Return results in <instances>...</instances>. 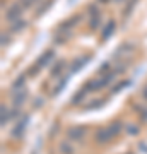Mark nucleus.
Masks as SVG:
<instances>
[{
  "mask_svg": "<svg viewBox=\"0 0 147 154\" xmlns=\"http://www.w3.org/2000/svg\"><path fill=\"white\" fill-rule=\"evenodd\" d=\"M123 128H125V125H123V122L121 120H113L106 127H101V128L96 130V134H94V140H96V144H108V142H111L113 139L118 137Z\"/></svg>",
  "mask_w": 147,
  "mask_h": 154,
  "instance_id": "f257e3e1",
  "label": "nucleus"
},
{
  "mask_svg": "<svg viewBox=\"0 0 147 154\" xmlns=\"http://www.w3.org/2000/svg\"><path fill=\"white\" fill-rule=\"evenodd\" d=\"M53 57H55V51H53V50H44L43 53L38 57V60H36L33 65H31V69L27 70V75H38V74L43 70L44 67L50 65V62L53 60Z\"/></svg>",
  "mask_w": 147,
  "mask_h": 154,
  "instance_id": "f03ea898",
  "label": "nucleus"
},
{
  "mask_svg": "<svg viewBox=\"0 0 147 154\" xmlns=\"http://www.w3.org/2000/svg\"><path fill=\"white\" fill-rule=\"evenodd\" d=\"M87 135H89V128L84 125H74L67 128V139L74 144H82L87 139Z\"/></svg>",
  "mask_w": 147,
  "mask_h": 154,
  "instance_id": "7ed1b4c3",
  "label": "nucleus"
},
{
  "mask_svg": "<svg viewBox=\"0 0 147 154\" xmlns=\"http://www.w3.org/2000/svg\"><path fill=\"white\" fill-rule=\"evenodd\" d=\"M133 48H135V45L130 43V41H125V43H121L118 48L115 50V53H113V58L116 62H123L125 58H128L130 57V53L133 51Z\"/></svg>",
  "mask_w": 147,
  "mask_h": 154,
  "instance_id": "20e7f679",
  "label": "nucleus"
},
{
  "mask_svg": "<svg viewBox=\"0 0 147 154\" xmlns=\"http://www.w3.org/2000/svg\"><path fill=\"white\" fill-rule=\"evenodd\" d=\"M87 12H89V29L91 31H98L99 26H101V12H99V9L96 5H89L87 7Z\"/></svg>",
  "mask_w": 147,
  "mask_h": 154,
  "instance_id": "39448f33",
  "label": "nucleus"
},
{
  "mask_svg": "<svg viewBox=\"0 0 147 154\" xmlns=\"http://www.w3.org/2000/svg\"><path fill=\"white\" fill-rule=\"evenodd\" d=\"M81 21H82V14H74V16H70L69 19H65L63 22H60L57 33H72L74 26H77Z\"/></svg>",
  "mask_w": 147,
  "mask_h": 154,
  "instance_id": "423d86ee",
  "label": "nucleus"
},
{
  "mask_svg": "<svg viewBox=\"0 0 147 154\" xmlns=\"http://www.w3.org/2000/svg\"><path fill=\"white\" fill-rule=\"evenodd\" d=\"M22 11H24V7L19 4V2H16V4H12L9 9H7V12H5V19H7V22H16V21H19L21 19V16H22Z\"/></svg>",
  "mask_w": 147,
  "mask_h": 154,
  "instance_id": "0eeeda50",
  "label": "nucleus"
},
{
  "mask_svg": "<svg viewBox=\"0 0 147 154\" xmlns=\"http://www.w3.org/2000/svg\"><path fill=\"white\" fill-rule=\"evenodd\" d=\"M58 152L60 154H75L77 152V144H74L72 140L65 139L58 144Z\"/></svg>",
  "mask_w": 147,
  "mask_h": 154,
  "instance_id": "6e6552de",
  "label": "nucleus"
},
{
  "mask_svg": "<svg viewBox=\"0 0 147 154\" xmlns=\"http://www.w3.org/2000/svg\"><path fill=\"white\" fill-rule=\"evenodd\" d=\"M27 122H29V115H24L22 116V120H19V123L14 127V130H12V139H21L22 137L24 128L27 127Z\"/></svg>",
  "mask_w": 147,
  "mask_h": 154,
  "instance_id": "1a4fd4ad",
  "label": "nucleus"
},
{
  "mask_svg": "<svg viewBox=\"0 0 147 154\" xmlns=\"http://www.w3.org/2000/svg\"><path fill=\"white\" fill-rule=\"evenodd\" d=\"M16 115H17V110H16V108H9V106L2 105V118H0V123H2V127L7 125V123H9V122H11Z\"/></svg>",
  "mask_w": 147,
  "mask_h": 154,
  "instance_id": "9d476101",
  "label": "nucleus"
},
{
  "mask_svg": "<svg viewBox=\"0 0 147 154\" xmlns=\"http://www.w3.org/2000/svg\"><path fill=\"white\" fill-rule=\"evenodd\" d=\"M115 31H116V22H115L113 19H109V21L103 26V29H101V41H106Z\"/></svg>",
  "mask_w": 147,
  "mask_h": 154,
  "instance_id": "9b49d317",
  "label": "nucleus"
},
{
  "mask_svg": "<svg viewBox=\"0 0 147 154\" xmlns=\"http://www.w3.org/2000/svg\"><path fill=\"white\" fill-rule=\"evenodd\" d=\"M65 69H67V62L65 60H58L53 67H51V69H50V77H51V79L62 77V74L65 72Z\"/></svg>",
  "mask_w": 147,
  "mask_h": 154,
  "instance_id": "f8f14e48",
  "label": "nucleus"
},
{
  "mask_svg": "<svg viewBox=\"0 0 147 154\" xmlns=\"http://www.w3.org/2000/svg\"><path fill=\"white\" fill-rule=\"evenodd\" d=\"M26 99H27V91H17L16 94H12V105H14V108H21L24 103H26Z\"/></svg>",
  "mask_w": 147,
  "mask_h": 154,
  "instance_id": "ddd939ff",
  "label": "nucleus"
},
{
  "mask_svg": "<svg viewBox=\"0 0 147 154\" xmlns=\"http://www.w3.org/2000/svg\"><path fill=\"white\" fill-rule=\"evenodd\" d=\"M91 60V55H84V57H79L77 60H74L72 62V65H70V74H74V72H77V70H81L82 67L86 65L87 62Z\"/></svg>",
  "mask_w": 147,
  "mask_h": 154,
  "instance_id": "4468645a",
  "label": "nucleus"
},
{
  "mask_svg": "<svg viewBox=\"0 0 147 154\" xmlns=\"http://www.w3.org/2000/svg\"><path fill=\"white\" fill-rule=\"evenodd\" d=\"M87 94H89V91H87L86 88H82V89H79L74 96H72V99H70V105H81L82 101L87 98Z\"/></svg>",
  "mask_w": 147,
  "mask_h": 154,
  "instance_id": "2eb2a0df",
  "label": "nucleus"
},
{
  "mask_svg": "<svg viewBox=\"0 0 147 154\" xmlns=\"http://www.w3.org/2000/svg\"><path fill=\"white\" fill-rule=\"evenodd\" d=\"M133 110L139 113L140 120L147 123V105H139V103H133Z\"/></svg>",
  "mask_w": 147,
  "mask_h": 154,
  "instance_id": "dca6fc26",
  "label": "nucleus"
},
{
  "mask_svg": "<svg viewBox=\"0 0 147 154\" xmlns=\"http://www.w3.org/2000/svg\"><path fill=\"white\" fill-rule=\"evenodd\" d=\"M104 103H106V101H104L103 98L91 99V101H89V103L86 105V110H98V108H103V106H104Z\"/></svg>",
  "mask_w": 147,
  "mask_h": 154,
  "instance_id": "f3484780",
  "label": "nucleus"
},
{
  "mask_svg": "<svg viewBox=\"0 0 147 154\" xmlns=\"http://www.w3.org/2000/svg\"><path fill=\"white\" fill-rule=\"evenodd\" d=\"M26 24H27V22L24 21V19H19V21L12 22V24H11V28H9V29H11V33H21L22 29L26 28Z\"/></svg>",
  "mask_w": 147,
  "mask_h": 154,
  "instance_id": "a211bd4d",
  "label": "nucleus"
},
{
  "mask_svg": "<svg viewBox=\"0 0 147 154\" xmlns=\"http://www.w3.org/2000/svg\"><path fill=\"white\" fill-rule=\"evenodd\" d=\"M24 84H26V75L22 74V75H19V77L16 79V81L12 82V89H14V91H22Z\"/></svg>",
  "mask_w": 147,
  "mask_h": 154,
  "instance_id": "6ab92c4d",
  "label": "nucleus"
},
{
  "mask_svg": "<svg viewBox=\"0 0 147 154\" xmlns=\"http://www.w3.org/2000/svg\"><path fill=\"white\" fill-rule=\"evenodd\" d=\"M130 82H132L130 79H123V81H120L116 86H113V88H111V94H116V93H120V91H123V89H125Z\"/></svg>",
  "mask_w": 147,
  "mask_h": 154,
  "instance_id": "aec40b11",
  "label": "nucleus"
},
{
  "mask_svg": "<svg viewBox=\"0 0 147 154\" xmlns=\"http://www.w3.org/2000/svg\"><path fill=\"white\" fill-rule=\"evenodd\" d=\"M125 132L128 134V135H137V134L140 132V127L130 122V123H127V125H125Z\"/></svg>",
  "mask_w": 147,
  "mask_h": 154,
  "instance_id": "412c9836",
  "label": "nucleus"
},
{
  "mask_svg": "<svg viewBox=\"0 0 147 154\" xmlns=\"http://www.w3.org/2000/svg\"><path fill=\"white\" fill-rule=\"evenodd\" d=\"M65 86H67V77H63V79L60 77V82L55 86L53 94H51V96H58V94H60V91H63V89H65Z\"/></svg>",
  "mask_w": 147,
  "mask_h": 154,
  "instance_id": "4be33fe9",
  "label": "nucleus"
},
{
  "mask_svg": "<svg viewBox=\"0 0 147 154\" xmlns=\"http://www.w3.org/2000/svg\"><path fill=\"white\" fill-rule=\"evenodd\" d=\"M113 70L111 69V63L109 62H104V63H101L98 69V75H106V74H109V72Z\"/></svg>",
  "mask_w": 147,
  "mask_h": 154,
  "instance_id": "5701e85b",
  "label": "nucleus"
},
{
  "mask_svg": "<svg viewBox=\"0 0 147 154\" xmlns=\"http://www.w3.org/2000/svg\"><path fill=\"white\" fill-rule=\"evenodd\" d=\"M51 5H53V0H44V4H43L41 7H39V9H38V12H36V16H43V14H44L46 11H48V9H50Z\"/></svg>",
  "mask_w": 147,
  "mask_h": 154,
  "instance_id": "b1692460",
  "label": "nucleus"
},
{
  "mask_svg": "<svg viewBox=\"0 0 147 154\" xmlns=\"http://www.w3.org/2000/svg\"><path fill=\"white\" fill-rule=\"evenodd\" d=\"M137 2H139V0H132L130 4H128V5L125 7V11H123V19H127V17H128V16L132 14V11H133V7H135Z\"/></svg>",
  "mask_w": 147,
  "mask_h": 154,
  "instance_id": "393cba45",
  "label": "nucleus"
},
{
  "mask_svg": "<svg viewBox=\"0 0 147 154\" xmlns=\"http://www.w3.org/2000/svg\"><path fill=\"white\" fill-rule=\"evenodd\" d=\"M36 2H39V0H19V4H21L24 9H29V7H33Z\"/></svg>",
  "mask_w": 147,
  "mask_h": 154,
  "instance_id": "a878e982",
  "label": "nucleus"
},
{
  "mask_svg": "<svg viewBox=\"0 0 147 154\" xmlns=\"http://www.w3.org/2000/svg\"><path fill=\"white\" fill-rule=\"evenodd\" d=\"M7 43H9V36L5 33H2V46H5Z\"/></svg>",
  "mask_w": 147,
  "mask_h": 154,
  "instance_id": "bb28decb",
  "label": "nucleus"
},
{
  "mask_svg": "<svg viewBox=\"0 0 147 154\" xmlns=\"http://www.w3.org/2000/svg\"><path fill=\"white\" fill-rule=\"evenodd\" d=\"M140 96L147 101V86H144V88H142V94H140Z\"/></svg>",
  "mask_w": 147,
  "mask_h": 154,
  "instance_id": "cd10ccee",
  "label": "nucleus"
},
{
  "mask_svg": "<svg viewBox=\"0 0 147 154\" xmlns=\"http://www.w3.org/2000/svg\"><path fill=\"white\" fill-rule=\"evenodd\" d=\"M109 2H113V0H98V4H109Z\"/></svg>",
  "mask_w": 147,
  "mask_h": 154,
  "instance_id": "c85d7f7f",
  "label": "nucleus"
},
{
  "mask_svg": "<svg viewBox=\"0 0 147 154\" xmlns=\"http://www.w3.org/2000/svg\"><path fill=\"white\" fill-rule=\"evenodd\" d=\"M113 2H116V4H121V2H125V0H113Z\"/></svg>",
  "mask_w": 147,
  "mask_h": 154,
  "instance_id": "c756f323",
  "label": "nucleus"
}]
</instances>
